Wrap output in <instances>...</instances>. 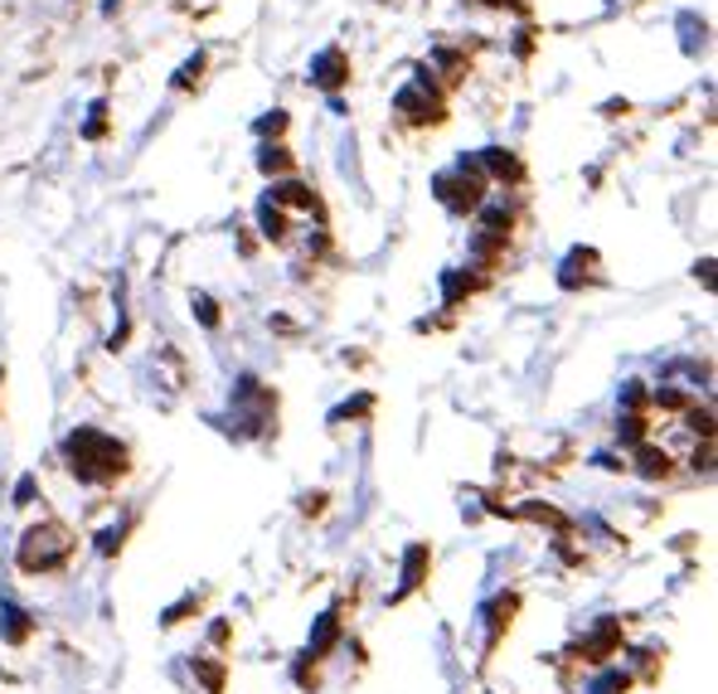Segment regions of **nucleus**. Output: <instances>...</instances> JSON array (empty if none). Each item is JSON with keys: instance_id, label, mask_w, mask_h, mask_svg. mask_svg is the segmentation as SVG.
Instances as JSON below:
<instances>
[{"instance_id": "nucleus-3", "label": "nucleus", "mask_w": 718, "mask_h": 694, "mask_svg": "<svg viewBox=\"0 0 718 694\" xmlns=\"http://www.w3.org/2000/svg\"><path fill=\"white\" fill-rule=\"evenodd\" d=\"M422 564H428V549L422 544H412L408 549V564H404V592L418 588V578H422Z\"/></svg>"}, {"instance_id": "nucleus-6", "label": "nucleus", "mask_w": 718, "mask_h": 694, "mask_svg": "<svg viewBox=\"0 0 718 694\" xmlns=\"http://www.w3.org/2000/svg\"><path fill=\"white\" fill-rule=\"evenodd\" d=\"M592 694H626V680H622V675H607V680H602V685L592 690Z\"/></svg>"}, {"instance_id": "nucleus-1", "label": "nucleus", "mask_w": 718, "mask_h": 694, "mask_svg": "<svg viewBox=\"0 0 718 694\" xmlns=\"http://www.w3.org/2000/svg\"><path fill=\"white\" fill-rule=\"evenodd\" d=\"M68 457H73V471H78V477H88V481H107V477H121V447L112 442V437H103V433H73L68 437Z\"/></svg>"}, {"instance_id": "nucleus-2", "label": "nucleus", "mask_w": 718, "mask_h": 694, "mask_svg": "<svg viewBox=\"0 0 718 694\" xmlns=\"http://www.w3.org/2000/svg\"><path fill=\"white\" fill-rule=\"evenodd\" d=\"M68 554H73L68 530L40 525V530L24 534V544H20V568H24V574H49V568L68 564Z\"/></svg>"}, {"instance_id": "nucleus-5", "label": "nucleus", "mask_w": 718, "mask_h": 694, "mask_svg": "<svg viewBox=\"0 0 718 694\" xmlns=\"http://www.w3.org/2000/svg\"><path fill=\"white\" fill-rule=\"evenodd\" d=\"M200 675H204V685L218 694V685H224V671H218V665H204V661H200Z\"/></svg>"}, {"instance_id": "nucleus-4", "label": "nucleus", "mask_w": 718, "mask_h": 694, "mask_svg": "<svg viewBox=\"0 0 718 694\" xmlns=\"http://www.w3.org/2000/svg\"><path fill=\"white\" fill-rule=\"evenodd\" d=\"M6 622H10V627H6V637H10V641H24V612H15V607H10Z\"/></svg>"}]
</instances>
